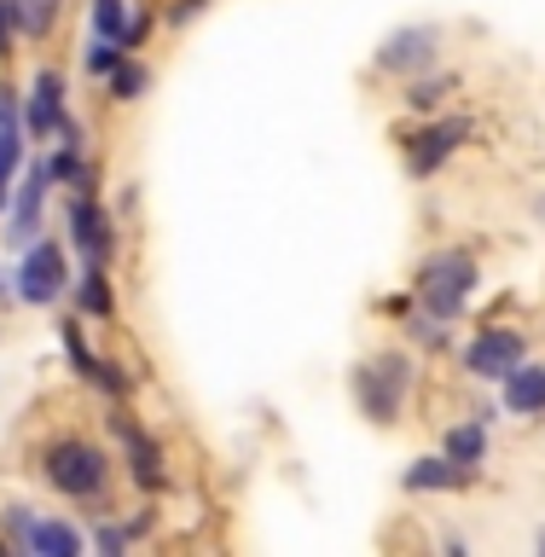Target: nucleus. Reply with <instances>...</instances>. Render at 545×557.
<instances>
[{
	"mask_svg": "<svg viewBox=\"0 0 545 557\" xmlns=\"http://www.w3.org/2000/svg\"><path fill=\"white\" fill-rule=\"evenodd\" d=\"M41 476L59 487L64 499H104V487H111V459H104L99 442H87V435H59V442H47L41 453Z\"/></svg>",
	"mask_w": 545,
	"mask_h": 557,
	"instance_id": "obj_1",
	"label": "nucleus"
},
{
	"mask_svg": "<svg viewBox=\"0 0 545 557\" xmlns=\"http://www.w3.org/2000/svg\"><path fill=\"white\" fill-rule=\"evenodd\" d=\"M476 256L470 250H435L424 268L412 273V296H418V308L430 313V320H459L465 302L476 296Z\"/></svg>",
	"mask_w": 545,
	"mask_h": 557,
	"instance_id": "obj_2",
	"label": "nucleus"
},
{
	"mask_svg": "<svg viewBox=\"0 0 545 557\" xmlns=\"http://www.w3.org/2000/svg\"><path fill=\"white\" fill-rule=\"evenodd\" d=\"M407 395H412V360L400 355V348L372 355L355 372V400H360V412L372 418V424H395L400 407H407Z\"/></svg>",
	"mask_w": 545,
	"mask_h": 557,
	"instance_id": "obj_3",
	"label": "nucleus"
},
{
	"mask_svg": "<svg viewBox=\"0 0 545 557\" xmlns=\"http://www.w3.org/2000/svg\"><path fill=\"white\" fill-rule=\"evenodd\" d=\"M522 360H529V343H522V331H505V325H487L465 343V372L482 383H499Z\"/></svg>",
	"mask_w": 545,
	"mask_h": 557,
	"instance_id": "obj_4",
	"label": "nucleus"
},
{
	"mask_svg": "<svg viewBox=\"0 0 545 557\" xmlns=\"http://www.w3.org/2000/svg\"><path fill=\"white\" fill-rule=\"evenodd\" d=\"M70 285V268H64V250L52 238L41 244H29V256H24V268H17V296L35 308H47V302H59Z\"/></svg>",
	"mask_w": 545,
	"mask_h": 557,
	"instance_id": "obj_5",
	"label": "nucleus"
},
{
	"mask_svg": "<svg viewBox=\"0 0 545 557\" xmlns=\"http://www.w3.org/2000/svg\"><path fill=\"white\" fill-rule=\"evenodd\" d=\"M435 47H442V35H435L430 24H407V29H395L389 41L377 47V70H389V76H407V82H412V76H424V70L442 59Z\"/></svg>",
	"mask_w": 545,
	"mask_h": 557,
	"instance_id": "obj_6",
	"label": "nucleus"
},
{
	"mask_svg": "<svg viewBox=\"0 0 545 557\" xmlns=\"http://www.w3.org/2000/svg\"><path fill=\"white\" fill-rule=\"evenodd\" d=\"M47 191H52V163L41 157V163L24 169V186L12 191V233H7V244H24V250L35 244V226H41Z\"/></svg>",
	"mask_w": 545,
	"mask_h": 557,
	"instance_id": "obj_7",
	"label": "nucleus"
},
{
	"mask_svg": "<svg viewBox=\"0 0 545 557\" xmlns=\"http://www.w3.org/2000/svg\"><path fill=\"white\" fill-rule=\"evenodd\" d=\"M70 238H76V250L87 256V261H111V250H116V226H111V215L99 209V198L94 191H76V203H70Z\"/></svg>",
	"mask_w": 545,
	"mask_h": 557,
	"instance_id": "obj_8",
	"label": "nucleus"
},
{
	"mask_svg": "<svg viewBox=\"0 0 545 557\" xmlns=\"http://www.w3.org/2000/svg\"><path fill=\"white\" fill-rule=\"evenodd\" d=\"M465 139H470V122H465V116H442V122H430V128L412 139V151H407V169L418 174V181H430V174L442 169L447 157L465 146Z\"/></svg>",
	"mask_w": 545,
	"mask_h": 557,
	"instance_id": "obj_9",
	"label": "nucleus"
},
{
	"mask_svg": "<svg viewBox=\"0 0 545 557\" xmlns=\"http://www.w3.org/2000/svg\"><path fill=\"white\" fill-rule=\"evenodd\" d=\"M7 522H12V534L24 540V552H35V557H82V534L70 529V522H35L29 511H7Z\"/></svg>",
	"mask_w": 545,
	"mask_h": 557,
	"instance_id": "obj_10",
	"label": "nucleus"
},
{
	"mask_svg": "<svg viewBox=\"0 0 545 557\" xmlns=\"http://www.w3.org/2000/svg\"><path fill=\"white\" fill-rule=\"evenodd\" d=\"M64 122V76L59 70H35L29 82V104H24V134H59Z\"/></svg>",
	"mask_w": 545,
	"mask_h": 557,
	"instance_id": "obj_11",
	"label": "nucleus"
},
{
	"mask_svg": "<svg viewBox=\"0 0 545 557\" xmlns=\"http://www.w3.org/2000/svg\"><path fill=\"white\" fill-rule=\"evenodd\" d=\"M17 157H24V111H17V94L0 82V209H12Z\"/></svg>",
	"mask_w": 545,
	"mask_h": 557,
	"instance_id": "obj_12",
	"label": "nucleus"
},
{
	"mask_svg": "<svg viewBox=\"0 0 545 557\" xmlns=\"http://www.w3.org/2000/svg\"><path fill=\"white\" fill-rule=\"evenodd\" d=\"M116 430H122V442H128V476H134L139 487H146V494H163V487H169L163 447H157L146 430H134L128 418H116Z\"/></svg>",
	"mask_w": 545,
	"mask_h": 557,
	"instance_id": "obj_13",
	"label": "nucleus"
},
{
	"mask_svg": "<svg viewBox=\"0 0 545 557\" xmlns=\"http://www.w3.org/2000/svg\"><path fill=\"white\" fill-rule=\"evenodd\" d=\"M499 383H505V412H517V418H540L545 412V366L522 360Z\"/></svg>",
	"mask_w": 545,
	"mask_h": 557,
	"instance_id": "obj_14",
	"label": "nucleus"
},
{
	"mask_svg": "<svg viewBox=\"0 0 545 557\" xmlns=\"http://www.w3.org/2000/svg\"><path fill=\"white\" fill-rule=\"evenodd\" d=\"M64 348H70V366H76V372H82L87 383H99L104 395H128V377H122L111 360H99L94 348L82 343V331H76V325H64Z\"/></svg>",
	"mask_w": 545,
	"mask_h": 557,
	"instance_id": "obj_15",
	"label": "nucleus"
},
{
	"mask_svg": "<svg viewBox=\"0 0 545 557\" xmlns=\"http://www.w3.org/2000/svg\"><path fill=\"white\" fill-rule=\"evenodd\" d=\"M470 476H476L470 465H453V459H418V465L407 470V487H412V494H453V487H470Z\"/></svg>",
	"mask_w": 545,
	"mask_h": 557,
	"instance_id": "obj_16",
	"label": "nucleus"
},
{
	"mask_svg": "<svg viewBox=\"0 0 545 557\" xmlns=\"http://www.w3.org/2000/svg\"><path fill=\"white\" fill-rule=\"evenodd\" d=\"M64 0H12V29L24 35V41H41V35H52V24H59Z\"/></svg>",
	"mask_w": 545,
	"mask_h": 557,
	"instance_id": "obj_17",
	"label": "nucleus"
},
{
	"mask_svg": "<svg viewBox=\"0 0 545 557\" xmlns=\"http://www.w3.org/2000/svg\"><path fill=\"white\" fill-rule=\"evenodd\" d=\"M76 302H82V313H94V320H111V285H104V268L99 261H87V273L76 278Z\"/></svg>",
	"mask_w": 545,
	"mask_h": 557,
	"instance_id": "obj_18",
	"label": "nucleus"
},
{
	"mask_svg": "<svg viewBox=\"0 0 545 557\" xmlns=\"http://www.w3.org/2000/svg\"><path fill=\"white\" fill-rule=\"evenodd\" d=\"M482 453H487V430L476 424V418H470V424H453V430H447V459H453V465H470V470H476V465H482Z\"/></svg>",
	"mask_w": 545,
	"mask_h": 557,
	"instance_id": "obj_19",
	"label": "nucleus"
},
{
	"mask_svg": "<svg viewBox=\"0 0 545 557\" xmlns=\"http://www.w3.org/2000/svg\"><path fill=\"white\" fill-rule=\"evenodd\" d=\"M453 87H459V76H412L407 82V104H412V111H435Z\"/></svg>",
	"mask_w": 545,
	"mask_h": 557,
	"instance_id": "obj_20",
	"label": "nucleus"
},
{
	"mask_svg": "<svg viewBox=\"0 0 545 557\" xmlns=\"http://www.w3.org/2000/svg\"><path fill=\"white\" fill-rule=\"evenodd\" d=\"M146 87H151V70H146V64H128V59H122V64L111 70V99H139Z\"/></svg>",
	"mask_w": 545,
	"mask_h": 557,
	"instance_id": "obj_21",
	"label": "nucleus"
},
{
	"mask_svg": "<svg viewBox=\"0 0 545 557\" xmlns=\"http://www.w3.org/2000/svg\"><path fill=\"white\" fill-rule=\"evenodd\" d=\"M122 29H128V7L122 0H94V35L122 47Z\"/></svg>",
	"mask_w": 545,
	"mask_h": 557,
	"instance_id": "obj_22",
	"label": "nucleus"
},
{
	"mask_svg": "<svg viewBox=\"0 0 545 557\" xmlns=\"http://www.w3.org/2000/svg\"><path fill=\"white\" fill-rule=\"evenodd\" d=\"M82 64H87V76H111V70L122 64V47L104 41V35H94V47L82 52Z\"/></svg>",
	"mask_w": 545,
	"mask_h": 557,
	"instance_id": "obj_23",
	"label": "nucleus"
},
{
	"mask_svg": "<svg viewBox=\"0 0 545 557\" xmlns=\"http://www.w3.org/2000/svg\"><path fill=\"white\" fill-rule=\"evenodd\" d=\"M203 7H209V0H174V7H169V24H174V29L191 24V17H198Z\"/></svg>",
	"mask_w": 545,
	"mask_h": 557,
	"instance_id": "obj_24",
	"label": "nucleus"
},
{
	"mask_svg": "<svg viewBox=\"0 0 545 557\" xmlns=\"http://www.w3.org/2000/svg\"><path fill=\"white\" fill-rule=\"evenodd\" d=\"M12 52V0H0V59Z\"/></svg>",
	"mask_w": 545,
	"mask_h": 557,
	"instance_id": "obj_25",
	"label": "nucleus"
}]
</instances>
